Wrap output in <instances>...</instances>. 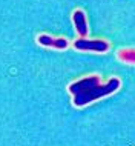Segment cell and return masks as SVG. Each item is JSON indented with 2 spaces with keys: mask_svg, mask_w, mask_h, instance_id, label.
Returning a JSON list of instances; mask_svg holds the SVG:
<instances>
[{
  "mask_svg": "<svg viewBox=\"0 0 135 146\" xmlns=\"http://www.w3.org/2000/svg\"><path fill=\"white\" fill-rule=\"evenodd\" d=\"M118 88H120V78L117 77H112L106 83H101L98 76H89L71 83L68 89L72 94V105L77 108H83L98 98L115 92Z\"/></svg>",
  "mask_w": 135,
  "mask_h": 146,
  "instance_id": "cell-1",
  "label": "cell"
},
{
  "mask_svg": "<svg viewBox=\"0 0 135 146\" xmlns=\"http://www.w3.org/2000/svg\"><path fill=\"white\" fill-rule=\"evenodd\" d=\"M74 48L78 51H94V52H106L109 49V43L106 40H88V38H77L74 42Z\"/></svg>",
  "mask_w": 135,
  "mask_h": 146,
  "instance_id": "cell-2",
  "label": "cell"
},
{
  "mask_svg": "<svg viewBox=\"0 0 135 146\" xmlns=\"http://www.w3.org/2000/svg\"><path fill=\"white\" fill-rule=\"evenodd\" d=\"M37 42L40 43L42 46H46V48H54V49H66L68 48V40L62 37H51L48 34H40L37 37Z\"/></svg>",
  "mask_w": 135,
  "mask_h": 146,
  "instance_id": "cell-3",
  "label": "cell"
},
{
  "mask_svg": "<svg viewBox=\"0 0 135 146\" xmlns=\"http://www.w3.org/2000/svg\"><path fill=\"white\" fill-rule=\"evenodd\" d=\"M72 22H74V26H75V31L77 34L80 35L81 38H85L88 35V22H86V15L81 9H75L74 14H72Z\"/></svg>",
  "mask_w": 135,
  "mask_h": 146,
  "instance_id": "cell-4",
  "label": "cell"
},
{
  "mask_svg": "<svg viewBox=\"0 0 135 146\" xmlns=\"http://www.w3.org/2000/svg\"><path fill=\"white\" fill-rule=\"evenodd\" d=\"M117 56L121 62L135 65V49H121V51H118Z\"/></svg>",
  "mask_w": 135,
  "mask_h": 146,
  "instance_id": "cell-5",
  "label": "cell"
}]
</instances>
